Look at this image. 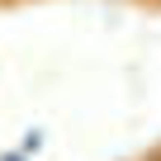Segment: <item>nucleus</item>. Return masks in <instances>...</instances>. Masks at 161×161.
<instances>
[{
    "instance_id": "f03ea898",
    "label": "nucleus",
    "mask_w": 161,
    "mask_h": 161,
    "mask_svg": "<svg viewBox=\"0 0 161 161\" xmlns=\"http://www.w3.org/2000/svg\"><path fill=\"white\" fill-rule=\"evenodd\" d=\"M0 161H29L24 152H0Z\"/></svg>"
},
{
    "instance_id": "f257e3e1",
    "label": "nucleus",
    "mask_w": 161,
    "mask_h": 161,
    "mask_svg": "<svg viewBox=\"0 0 161 161\" xmlns=\"http://www.w3.org/2000/svg\"><path fill=\"white\" fill-rule=\"evenodd\" d=\"M19 152H24V156H38V152H43V128H29V133L19 137Z\"/></svg>"
}]
</instances>
